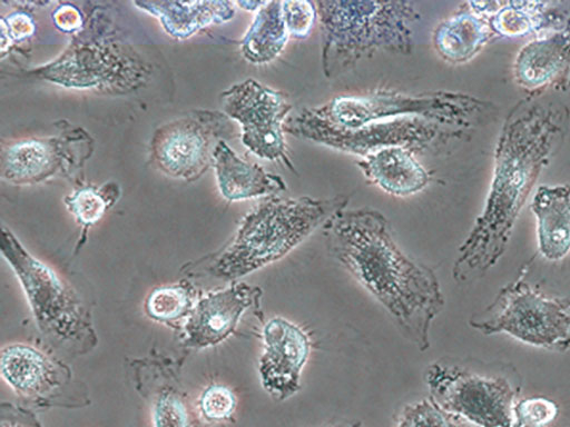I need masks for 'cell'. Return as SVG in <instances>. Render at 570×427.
<instances>
[{"mask_svg": "<svg viewBox=\"0 0 570 427\" xmlns=\"http://www.w3.org/2000/svg\"><path fill=\"white\" fill-rule=\"evenodd\" d=\"M316 118L342 129L403 117H421L472 131L491 112V103L462 92L438 90L405 93L377 89L361 95H341L317 107H307Z\"/></svg>", "mask_w": 570, "mask_h": 427, "instance_id": "6", "label": "cell"}, {"mask_svg": "<svg viewBox=\"0 0 570 427\" xmlns=\"http://www.w3.org/2000/svg\"><path fill=\"white\" fill-rule=\"evenodd\" d=\"M0 371L11 389L21 396H37L52 386L51 363L28 345L13 344L2 348Z\"/></svg>", "mask_w": 570, "mask_h": 427, "instance_id": "23", "label": "cell"}, {"mask_svg": "<svg viewBox=\"0 0 570 427\" xmlns=\"http://www.w3.org/2000/svg\"><path fill=\"white\" fill-rule=\"evenodd\" d=\"M288 39L282 1H265L239 41V51L247 62L266 64L281 56Z\"/></svg>", "mask_w": 570, "mask_h": 427, "instance_id": "22", "label": "cell"}, {"mask_svg": "<svg viewBox=\"0 0 570 427\" xmlns=\"http://www.w3.org/2000/svg\"><path fill=\"white\" fill-rule=\"evenodd\" d=\"M134 4L156 17L164 31L178 40L232 20L237 8L233 1H135Z\"/></svg>", "mask_w": 570, "mask_h": 427, "instance_id": "20", "label": "cell"}, {"mask_svg": "<svg viewBox=\"0 0 570 427\" xmlns=\"http://www.w3.org/2000/svg\"><path fill=\"white\" fill-rule=\"evenodd\" d=\"M356 165L364 177L384 192L406 197L422 191L431 181V172L411 150L390 146L366 153Z\"/></svg>", "mask_w": 570, "mask_h": 427, "instance_id": "19", "label": "cell"}, {"mask_svg": "<svg viewBox=\"0 0 570 427\" xmlns=\"http://www.w3.org/2000/svg\"><path fill=\"white\" fill-rule=\"evenodd\" d=\"M262 334L261 384L274 399L286 400L301 388L302 370L311 354V339L302 327L282 317L267 320Z\"/></svg>", "mask_w": 570, "mask_h": 427, "instance_id": "14", "label": "cell"}, {"mask_svg": "<svg viewBox=\"0 0 570 427\" xmlns=\"http://www.w3.org/2000/svg\"><path fill=\"white\" fill-rule=\"evenodd\" d=\"M51 16L55 26L66 33L73 34L85 24V12L71 2H59Z\"/></svg>", "mask_w": 570, "mask_h": 427, "instance_id": "33", "label": "cell"}, {"mask_svg": "<svg viewBox=\"0 0 570 427\" xmlns=\"http://www.w3.org/2000/svg\"><path fill=\"white\" fill-rule=\"evenodd\" d=\"M513 79L529 96L570 83V20L559 30L524 44L513 62Z\"/></svg>", "mask_w": 570, "mask_h": 427, "instance_id": "16", "label": "cell"}, {"mask_svg": "<svg viewBox=\"0 0 570 427\" xmlns=\"http://www.w3.org/2000/svg\"><path fill=\"white\" fill-rule=\"evenodd\" d=\"M282 14L289 38L304 40L317 20L316 3L304 0L282 1Z\"/></svg>", "mask_w": 570, "mask_h": 427, "instance_id": "30", "label": "cell"}, {"mask_svg": "<svg viewBox=\"0 0 570 427\" xmlns=\"http://www.w3.org/2000/svg\"><path fill=\"white\" fill-rule=\"evenodd\" d=\"M35 2H16V8L1 16V59L17 44L26 43L36 33V21L31 13Z\"/></svg>", "mask_w": 570, "mask_h": 427, "instance_id": "27", "label": "cell"}, {"mask_svg": "<svg viewBox=\"0 0 570 427\" xmlns=\"http://www.w3.org/2000/svg\"><path fill=\"white\" fill-rule=\"evenodd\" d=\"M1 427H28L24 424L13 420L11 418L2 417Z\"/></svg>", "mask_w": 570, "mask_h": 427, "instance_id": "35", "label": "cell"}, {"mask_svg": "<svg viewBox=\"0 0 570 427\" xmlns=\"http://www.w3.org/2000/svg\"><path fill=\"white\" fill-rule=\"evenodd\" d=\"M0 250L21 284L39 328L63 339L73 338L81 326L80 307L57 274L6 228Z\"/></svg>", "mask_w": 570, "mask_h": 427, "instance_id": "13", "label": "cell"}, {"mask_svg": "<svg viewBox=\"0 0 570 427\" xmlns=\"http://www.w3.org/2000/svg\"><path fill=\"white\" fill-rule=\"evenodd\" d=\"M322 231L328 255L384 308L403 337L425 351L431 324L444 307L434 271L400 249L376 209H342Z\"/></svg>", "mask_w": 570, "mask_h": 427, "instance_id": "2", "label": "cell"}, {"mask_svg": "<svg viewBox=\"0 0 570 427\" xmlns=\"http://www.w3.org/2000/svg\"><path fill=\"white\" fill-rule=\"evenodd\" d=\"M397 427H478L439 406L431 397L404 406Z\"/></svg>", "mask_w": 570, "mask_h": 427, "instance_id": "26", "label": "cell"}, {"mask_svg": "<svg viewBox=\"0 0 570 427\" xmlns=\"http://www.w3.org/2000/svg\"><path fill=\"white\" fill-rule=\"evenodd\" d=\"M284 131L295 138L358 158L390 146L406 148L415 155L439 150L471 132L421 117L395 118L357 129H342L316 118L307 107L288 117Z\"/></svg>", "mask_w": 570, "mask_h": 427, "instance_id": "7", "label": "cell"}, {"mask_svg": "<svg viewBox=\"0 0 570 427\" xmlns=\"http://www.w3.org/2000/svg\"><path fill=\"white\" fill-rule=\"evenodd\" d=\"M348 200L344 195L327 199L264 198L247 212L229 244L215 256L210 272L236 280L278 261L334 214L345 209Z\"/></svg>", "mask_w": 570, "mask_h": 427, "instance_id": "4", "label": "cell"}, {"mask_svg": "<svg viewBox=\"0 0 570 427\" xmlns=\"http://www.w3.org/2000/svg\"><path fill=\"white\" fill-rule=\"evenodd\" d=\"M262 290L245 282L209 292L195 305L185 324V341L207 348L227 339L249 308H259Z\"/></svg>", "mask_w": 570, "mask_h": 427, "instance_id": "15", "label": "cell"}, {"mask_svg": "<svg viewBox=\"0 0 570 427\" xmlns=\"http://www.w3.org/2000/svg\"><path fill=\"white\" fill-rule=\"evenodd\" d=\"M56 133L1 143L0 176L16 186H31L55 178H72L94 152L92 137L66 120L55 123Z\"/></svg>", "mask_w": 570, "mask_h": 427, "instance_id": "11", "label": "cell"}, {"mask_svg": "<svg viewBox=\"0 0 570 427\" xmlns=\"http://www.w3.org/2000/svg\"><path fill=\"white\" fill-rule=\"evenodd\" d=\"M189 307V297L181 287H163L153 291L146 301L148 315L157 320H174Z\"/></svg>", "mask_w": 570, "mask_h": 427, "instance_id": "28", "label": "cell"}, {"mask_svg": "<svg viewBox=\"0 0 570 427\" xmlns=\"http://www.w3.org/2000/svg\"><path fill=\"white\" fill-rule=\"evenodd\" d=\"M321 64L335 79L377 52L411 54L412 26L421 19L412 1H317Z\"/></svg>", "mask_w": 570, "mask_h": 427, "instance_id": "5", "label": "cell"}, {"mask_svg": "<svg viewBox=\"0 0 570 427\" xmlns=\"http://www.w3.org/2000/svg\"><path fill=\"white\" fill-rule=\"evenodd\" d=\"M499 2L461 3L441 21L432 33V43L439 57L454 64L473 59L495 36L490 17Z\"/></svg>", "mask_w": 570, "mask_h": 427, "instance_id": "17", "label": "cell"}, {"mask_svg": "<svg viewBox=\"0 0 570 427\" xmlns=\"http://www.w3.org/2000/svg\"><path fill=\"white\" fill-rule=\"evenodd\" d=\"M236 407L234 393L222 385L209 386L200 396L199 409L209 421H224L232 417Z\"/></svg>", "mask_w": 570, "mask_h": 427, "instance_id": "32", "label": "cell"}, {"mask_svg": "<svg viewBox=\"0 0 570 427\" xmlns=\"http://www.w3.org/2000/svg\"><path fill=\"white\" fill-rule=\"evenodd\" d=\"M469 324L484 335L505 332L531 346L570 350V298L546 294L525 280L524 271Z\"/></svg>", "mask_w": 570, "mask_h": 427, "instance_id": "8", "label": "cell"}, {"mask_svg": "<svg viewBox=\"0 0 570 427\" xmlns=\"http://www.w3.org/2000/svg\"><path fill=\"white\" fill-rule=\"evenodd\" d=\"M537 218L539 250L548 260L570 251V186H539L531 201Z\"/></svg>", "mask_w": 570, "mask_h": 427, "instance_id": "21", "label": "cell"}, {"mask_svg": "<svg viewBox=\"0 0 570 427\" xmlns=\"http://www.w3.org/2000/svg\"><path fill=\"white\" fill-rule=\"evenodd\" d=\"M559 413L558 405L544 397L521 399L513 406L512 427H547Z\"/></svg>", "mask_w": 570, "mask_h": 427, "instance_id": "29", "label": "cell"}, {"mask_svg": "<svg viewBox=\"0 0 570 427\" xmlns=\"http://www.w3.org/2000/svg\"><path fill=\"white\" fill-rule=\"evenodd\" d=\"M85 24L52 61L27 76L60 87L122 96L144 87L150 66L118 30L108 4L86 2Z\"/></svg>", "mask_w": 570, "mask_h": 427, "instance_id": "3", "label": "cell"}, {"mask_svg": "<svg viewBox=\"0 0 570 427\" xmlns=\"http://www.w3.org/2000/svg\"><path fill=\"white\" fill-rule=\"evenodd\" d=\"M220 103L239 125L242 143L253 155L296 172L284 131L292 105L282 91L248 78L223 91Z\"/></svg>", "mask_w": 570, "mask_h": 427, "instance_id": "12", "label": "cell"}, {"mask_svg": "<svg viewBox=\"0 0 570 427\" xmlns=\"http://www.w3.org/2000/svg\"><path fill=\"white\" fill-rule=\"evenodd\" d=\"M568 122L564 105L538 96H528L509 111L498 137L484 208L453 265L458 282L484 275L504 254L519 214L562 142Z\"/></svg>", "mask_w": 570, "mask_h": 427, "instance_id": "1", "label": "cell"}, {"mask_svg": "<svg viewBox=\"0 0 570 427\" xmlns=\"http://www.w3.org/2000/svg\"><path fill=\"white\" fill-rule=\"evenodd\" d=\"M119 196V186L111 181L101 186H79L63 199V202L77 222L87 230L98 222Z\"/></svg>", "mask_w": 570, "mask_h": 427, "instance_id": "24", "label": "cell"}, {"mask_svg": "<svg viewBox=\"0 0 570 427\" xmlns=\"http://www.w3.org/2000/svg\"><path fill=\"white\" fill-rule=\"evenodd\" d=\"M235 136L232 119L224 111L191 110L154 131L150 159L164 175L193 182L213 167L216 145Z\"/></svg>", "mask_w": 570, "mask_h": 427, "instance_id": "10", "label": "cell"}, {"mask_svg": "<svg viewBox=\"0 0 570 427\" xmlns=\"http://www.w3.org/2000/svg\"><path fill=\"white\" fill-rule=\"evenodd\" d=\"M154 427H193L186 405L175 394L161 393L153 405Z\"/></svg>", "mask_w": 570, "mask_h": 427, "instance_id": "31", "label": "cell"}, {"mask_svg": "<svg viewBox=\"0 0 570 427\" xmlns=\"http://www.w3.org/2000/svg\"><path fill=\"white\" fill-rule=\"evenodd\" d=\"M347 427H362V426H361V424H360V423H356V424H352V425H350V426H347Z\"/></svg>", "mask_w": 570, "mask_h": 427, "instance_id": "36", "label": "cell"}, {"mask_svg": "<svg viewBox=\"0 0 570 427\" xmlns=\"http://www.w3.org/2000/svg\"><path fill=\"white\" fill-rule=\"evenodd\" d=\"M548 3L499 2L490 17L497 37H521L542 26Z\"/></svg>", "mask_w": 570, "mask_h": 427, "instance_id": "25", "label": "cell"}, {"mask_svg": "<svg viewBox=\"0 0 570 427\" xmlns=\"http://www.w3.org/2000/svg\"><path fill=\"white\" fill-rule=\"evenodd\" d=\"M430 397L443 409L478 427H512L514 400L520 391L517 371L508 365L473 370L432 364L425 371Z\"/></svg>", "mask_w": 570, "mask_h": 427, "instance_id": "9", "label": "cell"}, {"mask_svg": "<svg viewBox=\"0 0 570 427\" xmlns=\"http://www.w3.org/2000/svg\"><path fill=\"white\" fill-rule=\"evenodd\" d=\"M213 167L220 195L228 201L279 196L287 190L284 179L255 162L242 159L220 140L213 153Z\"/></svg>", "mask_w": 570, "mask_h": 427, "instance_id": "18", "label": "cell"}, {"mask_svg": "<svg viewBox=\"0 0 570 427\" xmlns=\"http://www.w3.org/2000/svg\"><path fill=\"white\" fill-rule=\"evenodd\" d=\"M265 1H237L236 6L246 11L257 12Z\"/></svg>", "mask_w": 570, "mask_h": 427, "instance_id": "34", "label": "cell"}]
</instances>
